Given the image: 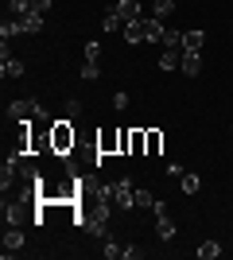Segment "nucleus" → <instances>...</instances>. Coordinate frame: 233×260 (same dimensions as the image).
I'll list each match as a JSON object with an SVG mask.
<instances>
[{
    "label": "nucleus",
    "mask_w": 233,
    "mask_h": 260,
    "mask_svg": "<svg viewBox=\"0 0 233 260\" xmlns=\"http://www.w3.org/2000/svg\"><path fill=\"white\" fill-rule=\"evenodd\" d=\"M97 152L101 155H121V128H113V124L97 128Z\"/></svg>",
    "instance_id": "obj_2"
},
{
    "label": "nucleus",
    "mask_w": 233,
    "mask_h": 260,
    "mask_svg": "<svg viewBox=\"0 0 233 260\" xmlns=\"http://www.w3.org/2000/svg\"><path fill=\"white\" fill-rule=\"evenodd\" d=\"M155 233H159L163 241L175 237V221H171V214H159V221H155Z\"/></svg>",
    "instance_id": "obj_15"
},
{
    "label": "nucleus",
    "mask_w": 233,
    "mask_h": 260,
    "mask_svg": "<svg viewBox=\"0 0 233 260\" xmlns=\"http://www.w3.org/2000/svg\"><path fill=\"white\" fill-rule=\"evenodd\" d=\"M0 74L4 78H23V62L20 58H0Z\"/></svg>",
    "instance_id": "obj_13"
},
{
    "label": "nucleus",
    "mask_w": 233,
    "mask_h": 260,
    "mask_svg": "<svg viewBox=\"0 0 233 260\" xmlns=\"http://www.w3.org/2000/svg\"><path fill=\"white\" fill-rule=\"evenodd\" d=\"M128 148H132V128H121V155H128Z\"/></svg>",
    "instance_id": "obj_26"
},
{
    "label": "nucleus",
    "mask_w": 233,
    "mask_h": 260,
    "mask_svg": "<svg viewBox=\"0 0 233 260\" xmlns=\"http://www.w3.org/2000/svg\"><path fill=\"white\" fill-rule=\"evenodd\" d=\"M171 12H175V0H155V4H152L155 20H163V16H171Z\"/></svg>",
    "instance_id": "obj_21"
},
{
    "label": "nucleus",
    "mask_w": 233,
    "mask_h": 260,
    "mask_svg": "<svg viewBox=\"0 0 233 260\" xmlns=\"http://www.w3.org/2000/svg\"><path fill=\"white\" fill-rule=\"evenodd\" d=\"M155 206V194L148 186H136V210H152Z\"/></svg>",
    "instance_id": "obj_18"
},
{
    "label": "nucleus",
    "mask_w": 233,
    "mask_h": 260,
    "mask_svg": "<svg viewBox=\"0 0 233 260\" xmlns=\"http://www.w3.org/2000/svg\"><path fill=\"white\" fill-rule=\"evenodd\" d=\"M51 148H55V155H70L78 148V128L70 124V117H58L51 124Z\"/></svg>",
    "instance_id": "obj_1"
},
{
    "label": "nucleus",
    "mask_w": 233,
    "mask_h": 260,
    "mask_svg": "<svg viewBox=\"0 0 233 260\" xmlns=\"http://www.w3.org/2000/svg\"><path fill=\"white\" fill-rule=\"evenodd\" d=\"M16 252H23V233L20 225H4V256H16Z\"/></svg>",
    "instance_id": "obj_6"
},
{
    "label": "nucleus",
    "mask_w": 233,
    "mask_h": 260,
    "mask_svg": "<svg viewBox=\"0 0 233 260\" xmlns=\"http://www.w3.org/2000/svg\"><path fill=\"white\" fill-rule=\"evenodd\" d=\"M113 109H128V93H113Z\"/></svg>",
    "instance_id": "obj_28"
},
{
    "label": "nucleus",
    "mask_w": 233,
    "mask_h": 260,
    "mask_svg": "<svg viewBox=\"0 0 233 260\" xmlns=\"http://www.w3.org/2000/svg\"><path fill=\"white\" fill-rule=\"evenodd\" d=\"M229 132H233V120H229Z\"/></svg>",
    "instance_id": "obj_31"
},
{
    "label": "nucleus",
    "mask_w": 233,
    "mask_h": 260,
    "mask_svg": "<svg viewBox=\"0 0 233 260\" xmlns=\"http://www.w3.org/2000/svg\"><path fill=\"white\" fill-rule=\"evenodd\" d=\"M144 148H148L144 128H132V148H128V155H144Z\"/></svg>",
    "instance_id": "obj_20"
},
{
    "label": "nucleus",
    "mask_w": 233,
    "mask_h": 260,
    "mask_svg": "<svg viewBox=\"0 0 233 260\" xmlns=\"http://www.w3.org/2000/svg\"><path fill=\"white\" fill-rule=\"evenodd\" d=\"M8 12L20 20V16H27V12H31V0H8Z\"/></svg>",
    "instance_id": "obj_22"
},
{
    "label": "nucleus",
    "mask_w": 233,
    "mask_h": 260,
    "mask_svg": "<svg viewBox=\"0 0 233 260\" xmlns=\"http://www.w3.org/2000/svg\"><path fill=\"white\" fill-rule=\"evenodd\" d=\"M20 27H23V35L43 31V12H27V16H20Z\"/></svg>",
    "instance_id": "obj_11"
},
{
    "label": "nucleus",
    "mask_w": 233,
    "mask_h": 260,
    "mask_svg": "<svg viewBox=\"0 0 233 260\" xmlns=\"http://www.w3.org/2000/svg\"><path fill=\"white\" fill-rule=\"evenodd\" d=\"M187 78H198L202 74V51H187L183 54V66H179Z\"/></svg>",
    "instance_id": "obj_9"
},
{
    "label": "nucleus",
    "mask_w": 233,
    "mask_h": 260,
    "mask_svg": "<svg viewBox=\"0 0 233 260\" xmlns=\"http://www.w3.org/2000/svg\"><path fill=\"white\" fill-rule=\"evenodd\" d=\"M113 206H121V210H132L136 206V186H132V179H117V183H113Z\"/></svg>",
    "instance_id": "obj_3"
},
{
    "label": "nucleus",
    "mask_w": 233,
    "mask_h": 260,
    "mask_svg": "<svg viewBox=\"0 0 233 260\" xmlns=\"http://www.w3.org/2000/svg\"><path fill=\"white\" fill-rule=\"evenodd\" d=\"M51 4H55V0H31V12H47Z\"/></svg>",
    "instance_id": "obj_30"
},
{
    "label": "nucleus",
    "mask_w": 233,
    "mask_h": 260,
    "mask_svg": "<svg viewBox=\"0 0 233 260\" xmlns=\"http://www.w3.org/2000/svg\"><path fill=\"white\" fill-rule=\"evenodd\" d=\"M101 256H105V260H117V256H124V245H117L113 237H105V245H101Z\"/></svg>",
    "instance_id": "obj_19"
},
{
    "label": "nucleus",
    "mask_w": 233,
    "mask_h": 260,
    "mask_svg": "<svg viewBox=\"0 0 233 260\" xmlns=\"http://www.w3.org/2000/svg\"><path fill=\"white\" fill-rule=\"evenodd\" d=\"M202 43H206V31H198V27H187L183 31V43H179V51H202Z\"/></svg>",
    "instance_id": "obj_8"
},
{
    "label": "nucleus",
    "mask_w": 233,
    "mask_h": 260,
    "mask_svg": "<svg viewBox=\"0 0 233 260\" xmlns=\"http://www.w3.org/2000/svg\"><path fill=\"white\" fill-rule=\"evenodd\" d=\"M175 66H183V51H179V47H171V51L159 54V70H175Z\"/></svg>",
    "instance_id": "obj_12"
},
{
    "label": "nucleus",
    "mask_w": 233,
    "mask_h": 260,
    "mask_svg": "<svg viewBox=\"0 0 233 260\" xmlns=\"http://www.w3.org/2000/svg\"><path fill=\"white\" fill-rule=\"evenodd\" d=\"M35 113H39V101H35V98H16V101H8V120H31Z\"/></svg>",
    "instance_id": "obj_4"
},
{
    "label": "nucleus",
    "mask_w": 233,
    "mask_h": 260,
    "mask_svg": "<svg viewBox=\"0 0 233 260\" xmlns=\"http://www.w3.org/2000/svg\"><path fill=\"white\" fill-rule=\"evenodd\" d=\"M144 136H148L144 155H159V152H163V132H159V128H144Z\"/></svg>",
    "instance_id": "obj_10"
},
{
    "label": "nucleus",
    "mask_w": 233,
    "mask_h": 260,
    "mask_svg": "<svg viewBox=\"0 0 233 260\" xmlns=\"http://www.w3.org/2000/svg\"><path fill=\"white\" fill-rule=\"evenodd\" d=\"M140 256H144L140 245H124V260H140Z\"/></svg>",
    "instance_id": "obj_27"
},
{
    "label": "nucleus",
    "mask_w": 233,
    "mask_h": 260,
    "mask_svg": "<svg viewBox=\"0 0 233 260\" xmlns=\"http://www.w3.org/2000/svg\"><path fill=\"white\" fill-rule=\"evenodd\" d=\"M97 78H101V66L97 62H86V66H82V82H97Z\"/></svg>",
    "instance_id": "obj_23"
},
{
    "label": "nucleus",
    "mask_w": 233,
    "mask_h": 260,
    "mask_svg": "<svg viewBox=\"0 0 233 260\" xmlns=\"http://www.w3.org/2000/svg\"><path fill=\"white\" fill-rule=\"evenodd\" d=\"M198 256L202 260H218V256H222V245H218V241H202V245H198Z\"/></svg>",
    "instance_id": "obj_16"
},
{
    "label": "nucleus",
    "mask_w": 233,
    "mask_h": 260,
    "mask_svg": "<svg viewBox=\"0 0 233 260\" xmlns=\"http://www.w3.org/2000/svg\"><path fill=\"white\" fill-rule=\"evenodd\" d=\"M109 12H117L124 23H132V20H144V8H140V0H117Z\"/></svg>",
    "instance_id": "obj_5"
},
{
    "label": "nucleus",
    "mask_w": 233,
    "mask_h": 260,
    "mask_svg": "<svg viewBox=\"0 0 233 260\" xmlns=\"http://www.w3.org/2000/svg\"><path fill=\"white\" fill-rule=\"evenodd\" d=\"M124 43H148V27H144V20H132V23H124Z\"/></svg>",
    "instance_id": "obj_7"
},
{
    "label": "nucleus",
    "mask_w": 233,
    "mask_h": 260,
    "mask_svg": "<svg viewBox=\"0 0 233 260\" xmlns=\"http://www.w3.org/2000/svg\"><path fill=\"white\" fill-rule=\"evenodd\" d=\"M16 35H23L20 20H4V23H0V39H4V43H8V39H16Z\"/></svg>",
    "instance_id": "obj_17"
},
{
    "label": "nucleus",
    "mask_w": 233,
    "mask_h": 260,
    "mask_svg": "<svg viewBox=\"0 0 233 260\" xmlns=\"http://www.w3.org/2000/svg\"><path fill=\"white\" fill-rule=\"evenodd\" d=\"M82 113H86V105L70 98V101H66V117H70V120H82Z\"/></svg>",
    "instance_id": "obj_24"
},
{
    "label": "nucleus",
    "mask_w": 233,
    "mask_h": 260,
    "mask_svg": "<svg viewBox=\"0 0 233 260\" xmlns=\"http://www.w3.org/2000/svg\"><path fill=\"white\" fill-rule=\"evenodd\" d=\"M167 175H171V179H183V175H187V171H183L179 163H167Z\"/></svg>",
    "instance_id": "obj_29"
},
{
    "label": "nucleus",
    "mask_w": 233,
    "mask_h": 260,
    "mask_svg": "<svg viewBox=\"0 0 233 260\" xmlns=\"http://www.w3.org/2000/svg\"><path fill=\"white\" fill-rule=\"evenodd\" d=\"M101 58V43L93 39V43H86V62H97Z\"/></svg>",
    "instance_id": "obj_25"
},
{
    "label": "nucleus",
    "mask_w": 233,
    "mask_h": 260,
    "mask_svg": "<svg viewBox=\"0 0 233 260\" xmlns=\"http://www.w3.org/2000/svg\"><path fill=\"white\" fill-rule=\"evenodd\" d=\"M198 186H202V179L194 171H187L183 179H179V190H183V194H198Z\"/></svg>",
    "instance_id": "obj_14"
}]
</instances>
